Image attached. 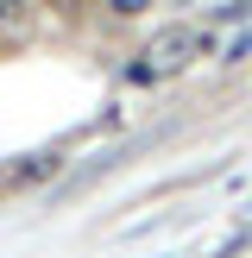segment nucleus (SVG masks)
<instances>
[{
	"label": "nucleus",
	"mask_w": 252,
	"mask_h": 258,
	"mask_svg": "<svg viewBox=\"0 0 252 258\" xmlns=\"http://www.w3.org/2000/svg\"><path fill=\"white\" fill-rule=\"evenodd\" d=\"M57 170V151H38V158H13L0 164V189H25V183H44Z\"/></svg>",
	"instance_id": "nucleus-2"
},
{
	"label": "nucleus",
	"mask_w": 252,
	"mask_h": 258,
	"mask_svg": "<svg viewBox=\"0 0 252 258\" xmlns=\"http://www.w3.org/2000/svg\"><path fill=\"white\" fill-rule=\"evenodd\" d=\"M202 44H208V32H202V25H170V32H158V38L133 57L126 82H170V76H183L189 63H196Z\"/></svg>",
	"instance_id": "nucleus-1"
}]
</instances>
